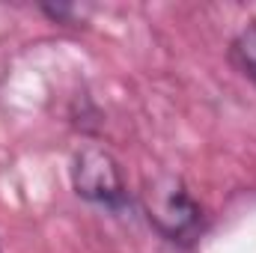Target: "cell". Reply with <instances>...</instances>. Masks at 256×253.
I'll list each match as a JSON object with an SVG mask.
<instances>
[{"label":"cell","mask_w":256,"mask_h":253,"mask_svg":"<svg viewBox=\"0 0 256 253\" xmlns=\"http://www.w3.org/2000/svg\"><path fill=\"white\" fill-rule=\"evenodd\" d=\"M149 224L170 242H194L202 230V208L179 179L164 176L146 188Z\"/></svg>","instance_id":"cell-1"},{"label":"cell","mask_w":256,"mask_h":253,"mask_svg":"<svg viewBox=\"0 0 256 253\" xmlns=\"http://www.w3.org/2000/svg\"><path fill=\"white\" fill-rule=\"evenodd\" d=\"M72 185L74 194L86 202L104 206V208H122L128 202V190L120 173L116 158L108 149L84 146L72 161Z\"/></svg>","instance_id":"cell-2"},{"label":"cell","mask_w":256,"mask_h":253,"mask_svg":"<svg viewBox=\"0 0 256 253\" xmlns=\"http://www.w3.org/2000/svg\"><path fill=\"white\" fill-rule=\"evenodd\" d=\"M230 60L236 63V68H238L244 78H250L256 84V21L244 24V27L238 30V36H236L232 45H230Z\"/></svg>","instance_id":"cell-3"}]
</instances>
